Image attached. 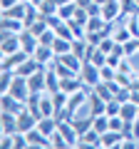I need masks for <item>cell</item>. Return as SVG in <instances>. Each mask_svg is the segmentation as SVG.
Instances as JSON below:
<instances>
[{
    "label": "cell",
    "instance_id": "cell-1",
    "mask_svg": "<svg viewBox=\"0 0 139 149\" xmlns=\"http://www.w3.org/2000/svg\"><path fill=\"white\" fill-rule=\"evenodd\" d=\"M80 77H82V82H85L87 87H97L102 82V74H99V67H97L95 62H90V60H85L82 62V70H80Z\"/></svg>",
    "mask_w": 139,
    "mask_h": 149
},
{
    "label": "cell",
    "instance_id": "cell-2",
    "mask_svg": "<svg viewBox=\"0 0 139 149\" xmlns=\"http://www.w3.org/2000/svg\"><path fill=\"white\" fill-rule=\"evenodd\" d=\"M102 17H104V22L122 20V0H104L102 3Z\"/></svg>",
    "mask_w": 139,
    "mask_h": 149
},
{
    "label": "cell",
    "instance_id": "cell-3",
    "mask_svg": "<svg viewBox=\"0 0 139 149\" xmlns=\"http://www.w3.org/2000/svg\"><path fill=\"white\" fill-rule=\"evenodd\" d=\"M17 50H22V45H20V32H5V30H3L0 52H3V55H13V52H17Z\"/></svg>",
    "mask_w": 139,
    "mask_h": 149
},
{
    "label": "cell",
    "instance_id": "cell-4",
    "mask_svg": "<svg viewBox=\"0 0 139 149\" xmlns=\"http://www.w3.org/2000/svg\"><path fill=\"white\" fill-rule=\"evenodd\" d=\"M10 92L13 97H17L20 102H25L27 100V95H30V87H27V77H22V74H17L15 72V80H13V85H10Z\"/></svg>",
    "mask_w": 139,
    "mask_h": 149
},
{
    "label": "cell",
    "instance_id": "cell-5",
    "mask_svg": "<svg viewBox=\"0 0 139 149\" xmlns=\"http://www.w3.org/2000/svg\"><path fill=\"white\" fill-rule=\"evenodd\" d=\"M38 122H40V119L35 117V114H32V112L27 109V107H25L22 112H17V132H22V134H25V132H30V129H35V127H38Z\"/></svg>",
    "mask_w": 139,
    "mask_h": 149
},
{
    "label": "cell",
    "instance_id": "cell-6",
    "mask_svg": "<svg viewBox=\"0 0 139 149\" xmlns=\"http://www.w3.org/2000/svg\"><path fill=\"white\" fill-rule=\"evenodd\" d=\"M0 109L3 112H22L25 109V102H20L17 97H13L10 92H0Z\"/></svg>",
    "mask_w": 139,
    "mask_h": 149
},
{
    "label": "cell",
    "instance_id": "cell-7",
    "mask_svg": "<svg viewBox=\"0 0 139 149\" xmlns=\"http://www.w3.org/2000/svg\"><path fill=\"white\" fill-rule=\"evenodd\" d=\"M85 102H90V87H85V90H77V92H72V95H70V100H67V107H70L72 112H80Z\"/></svg>",
    "mask_w": 139,
    "mask_h": 149
},
{
    "label": "cell",
    "instance_id": "cell-8",
    "mask_svg": "<svg viewBox=\"0 0 139 149\" xmlns=\"http://www.w3.org/2000/svg\"><path fill=\"white\" fill-rule=\"evenodd\" d=\"M27 57H30V55H27L25 50H17V52H13V55H3V65H0V70H15L17 65H22Z\"/></svg>",
    "mask_w": 139,
    "mask_h": 149
},
{
    "label": "cell",
    "instance_id": "cell-9",
    "mask_svg": "<svg viewBox=\"0 0 139 149\" xmlns=\"http://www.w3.org/2000/svg\"><path fill=\"white\" fill-rule=\"evenodd\" d=\"M20 45H22V50H25L27 55H35L40 40H38V35H35L32 30H22V32H20Z\"/></svg>",
    "mask_w": 139,
    "mask_h": 149
},
{
    "label": "cell",
    "instance_id": "cell-10",
    "mask_svg": "<svg viewBox=\"0 0 139 149\" xmlns=\"http://www.w3.org/2000/svg\"><path fill=\"white\" fill-rule=\"evenodd\" d=\"M45 72L47 70H38V72H32L30 77H27V87H30V92H47V85H45Z\"/></svg>",
    "mask_w": 139,
    "mask_h": 149
},
{
    "label": "cell",
    "instance_id": "cell-11",
    "mask_svg": "<svg viewBox=\"0 0 139 149\" xmlns=\"http://www.w3.org/2000/svg\"><path fill=\"white\" fill-rule=\"evenodd\" d=\"M72 127L77 129V134H85V132H90V129L95 127V117H92V114H85V117H82L80 112H75V117H72Z\"/></svg>",
    "mask_w": 139,
    "mask_h": 149
},
{
    "label": "cell",
    "instance_id": "cell-12",
    "mask_svg": "<svg viewBox=\"0 0 139 149\" xmlns=\"http://www.w3.org/2000/svg\"><path fill=\"white\" fill-rule=\"evenodd\" d=\"M0 129H3V134H15L17 132V114L15 112H3L0 114Z\"/></svg>",
    "mask_w": 139,
    "mask_h": 149
},
{
    "label": "cell",
    "instance_id": "cell-13",
    "mask_svg": "<svg viewBox=\"0 0 139 149\" xmlns=\"http://www.w3.org/2000/svg\"><path fill=\"white\" fill-rule=\"evenodd\" d=\"M122 139H124L122 132H117V129H109V132L102 134L99 147H102V149H114V147H119V144H122Z\"/></svg>",
    "mask_w": 139,
    "mask_h": 149
},
{
    "label": "cell",
    "instance_id": "cell-14",
    "mask_svg": "<svg viewBox=\"0 0 139 149\" xmlns=\"http://www.w3.org/2000/svg\"><path fill=\"white\" fill-rule=\"evenodd\" d=\"M104 109H107V100H102L95 90H90V114L99 117V114H104Z\"/></svg>",
    "mask_w": 139,
    "mask_h": 149
},
{
    "label": "cell",
    "instance_id": "cell-15",
    "mask_svg": "<svg viewBox=\"0 0 139 149\" xmlns=\"http://www.w3.org/2000/svg\"><path fill=\"white\" fill-rule=\"evenodd\" d=\"M42 67H45V65H40L38 60L30 55V57H27L22 65H17V67H15V72H17V74H22V77H30L32 72H38V70H42Z\"/></svg>",
    "mask_w": 139,
    "mask_h": 149
},
{
    "label": "cell",
    "instance_id": "cell-16",
    "mask_svg": "<svg viewBox=\"0 0 139 149\" xmlns=\"http://www.w3.org/2000/svg\"><path fill=\"white\" fill-rule=\"evenodd\" d=\"M0 30H5V32H22L25 30V22L20 20V17H0Z\"/></svg>",
    "mask_w": 139,
    "mask_h": 149
},
{
    "label": "cell",
    "instance_id": "cell-17",
    "mask_svg": "<svg viewBox=\"0 0 139 149\" xmlns=\"http://www.w3.org/2000/svg\"><path fill=\"white\" fill-rule=\"evenodd\" d=\"M119 117H122L124 122H134V119L139 117V104H134L132 100L122 102V109H119Z\"/></svg>",
    "mask_w": 139,
    "mask_h": 149
},
{
    "label": "cell",
    "instance_id": "cell-18",
    "mask_svg": "<svg viewBox=\"0 0 139 149\" xmlns=\"http://www.w3.org/2000/svg\"><path fill=\"white\" fill-rule=\"evenodd\" d=\"M99 142H102V134L97 132L95 127H92L90 132L80 134V147H97V149H99Z\"/></svg>",
    "mask_w": 139,
    "mask_h": 149
},
{
    "label": "cell",
    "instance_id": "cell-19",
    "mask_svg": "<svg viewBox=\"0 0 139 149\" xmlns=\"http://www.w3.org/2000/svg\"><path fill=\"white\" fill-rule=\"evenodd\" d=\"M32 57L38 60L40 65H47V62H52V60H55V50L50 47V45H38V50H35Z\"/></svg>",
    "mask_w": 139,
    "mask_h": 149
},
{
    "label": "cell",
    "instance_id": "cell-20",
    "mask_svg": "<svg viewBox=\"0 0 139 149\" xmlns=\"http://www.w3.org/2000/svg\"><path fill=\"white\" fill-rule=\"evenodd\" d=\"M60 82H62V77H60L57 72H55V67L45 72V85H47V95H52V92H60Z\"/></svg>",
    "mask_w": 139,
    "mask_h": 149
},
{
    "label": "cell",
    "instance_id": "cell-21",
    "mask_svg": "<svg viewBox=\"0 0 139 149\" xmlns=\"http://www.w3.org/2000/svg\"><path fill=\"white\" fill-rule=\"evenodd\" d=\"M55 60H60L62 65H67V67H70V70H75V72H80V70H82V60L77 57L75 52H65V55H57Z\"/></svg>",
    "mask_w": 139,
    "mask_h": 149
},
{
    "label": "cell",
    "instance_id": "cell-22",
    "mask_svg": "<svg viewBox=\"0 0 139 149\" xmlns=\"http://www.w3.org/2000/svg\"><path fill=\"white\" fill-rule=\"evenodd\" d=\"M38 129L42 134H47V137H52V134L57 132V119H55V117H42L38 122Z\"/></svg>",
    "mask_w": 139,
    "mask_h": 149
},
{
    "label": "cell",
    "instance_id": "cell-23",
    "mask_svg": "<svg viewBox=\"0 0 139 149\" xmlns=\"http://www.w3.org/2000/svg\"><path fill=\"white\" fill-rule=\"evenodd\" d=\"M52 50H55V57L57 55H65V52H72V40H65V37H55V42H52Z\"/></svg>",
    "mask_w": 139,
    "mask_h": 149
},
{
    "label": "cell",
    "instance_id": "cell-24",
    "mask_svg": "<svg viewBox=\"0 0 139 149\" xmlns=\"http://www.w3.org/2000/svg\"><path fill=\"white\" fill-rule=\"evenodd\" d=\"M25 13H27V3H22V0H20L17 5L3 10V15H5V17H20V20H22V17H25Z\"/></svg>",
    "mask_w": 139,
    "mask_h": 149
},
{
    "label": "cell",
    "instance_id": "cell-25",
    "mask_svg": "<svg viewBox=\"0 0 139 149\" xmlns=\"http://www.w3.org/2000/svg\"><path fill=\"white\" fill-rule=\"evenodd\" d=\"M77 3L75 0H72V3H65V5H60V10H57V15L62 17V20H72V17H75V13H77Z\"/></svg>",
    "mask_w": 139,
    "mask_h": 149
},
{
    "label": "cell",
    "instance_id": "cell-26",
    "mask_svg": "<svg viewBox=\"0 0 139 149\" xmlns=\"http://www.w3.org/2000/svg\"><path fill=\"white\" fill-rule=\"evenodd\" d=\"M13 80H15V70H3V72H0V92L10 90Z\"/></svg>",
    "mask_w": 139,
    "mask_h": 149
},
{
    "label": "cell",
    "instance_id": "cell-27",
    "mask_svg": "<svg viewBox=\"0 0 139 149\" xmlns=\"http://www.w3.org/2000/svg\"><path fill=\"white\" fill-rule=\"evenodd\" d=\"M139 15V3L137 0H122V17Z\"/></svg>",
    "mask_w": 139,
    "mask_h": 149
},
{
    "label": "cell",
    "instance_id": "cell-28",
    "mask_svg": "<svg viewBox=\"0 0 139 149\" xmlns=\"http://www.w3.org/2000/svg\"><path fill=\"white\" fill-rule=\"evenodd\" d=\"M112 37H114V40H117V42H122V45H124V42H127V40H132L134 35H132V30H129L127 25H122V27H119V30H114V35H112Z\"/></svg>",
    "mask_w": 139,
    "mask_h": 149
},
{
    "label": "cell",
    "instance_id": "cell-29",
    "mask_svg": "<svg viewBox=\"0 0 139 149\" xmlns=\"http://www.w3.org/2000/svg\"><path fill=\"white\" fill-rule=\"evenodd\" d=\"M99 74H102V82H112L114 77H117V67H112V65H102Z\"/></svg>",
    "mask_w": 139,
    "mask_h": 149
},
{
    "label": "cell",
    "instance_id": "cell-30",
    "mask_svg": "<svg viewBox=\"0 0 139 149\" xmlns=\"http://www.w3.org/2000/svg\"><path fill=\"white\" fill-rule=\"evenodd\" d=\"M95 129H97L99 134L109 132V117H107V114H99V117H95Z\"/></svg>",
    "mask_w": 139,
    "mask_h": 149
},
{
    "label": "cell",
    "instance_id": "cell-31",
    "mask_svg": "<svg viewBox=\"0 0 139 149\" xmlns=\"http://www.w3.org/2000/svg\"><path fill=\"white\" fill-rule=\"evenodd\" d=\"M114 45H117V40H114V37L109 35V37H104V40H102V42L97 45V47H99V50H102V52H104V55H109V52H112V50H114Z\"/></svg>",
    "mask_w": 139,
    "mask_h": 149
},
{
    "label": "cell",
    "instance_id": "cell-32",
    "mask_svg": "<svg viewBox=\"0 0 139 149\" xmlns=\"http://www.w3.org/2000/svg\"><path fill=\"white\" fill-rule=\"evenodd\" d=\"M119 109H122V102H119V100H109L104 114H107V117H114V114H119Z\"/></svg>",
    "mask_w": 139,
    "mask_h": 149
},
{
    "label": "cell",
    "instance_id": "cell-33",
    "mask_svg": "<svg viewBox=\"0 0 139 149\" xmlns=\"http://www.w3.org/2000/svg\"><path fill=\"white\" fill-rule=\"evenodd\" d=\"M127 27L132 30L134 37H139V15H129L127 17Z\"/></svg>",
    "mask_w": 139,
    "mask_h": 149
},
{
    "label": "cell",
    "instance_id": "cell-34",
    "mask_svg": "<svg viewBox=\"0 0 139 149\" xmlns=\"http://www.w3.org/2000/svg\"><path fill=\"white\" fill-rule=\"evenodd\" d=\"M50 139H52V147H57V149H65V147H70V144H67V139H65L60 132H55Z\"/></svg>",
    "mask_w": 139,
    "mask_h": 149
},
{
    "label": "cell",
    "instance_id": "cell-35",
    "mask_svg": "<svg viewBox=\"0 0 139 149\" xmlns=\"http://www.w3.org/2000/svg\"><path fill=\"white\" fill-rule=\"evenodd\" d=\"M122 127H124V119L119 117V114L109 117V129H117V132H122Z\"/></svg>",
    "mask_w": 139,
    "mask_h": 149
},
{
    "label": "cell",
    "instance_id": "cell-36",
    "mask_svg": "<svg viewBox=\"0 0 139 149\" xmlns=\"http://www.w3.org/2000/svg\"><path fill=\"white\" fill-rule=\"evenodd\" d=\"M117 70H119V72H127V74H137V72H134V67L129 65V60H127V57L119 62V67H117Z\"/></svg>",
    "mask_w": 139,
    "mask_h": 149
},
{
    "label": "cell",
    "instance_id": "cell-37",
    "mask_svg": "<svg viewBox=\"0 0 139 149\" xmlns=\"http://www.w3.org/2000/svg\"><path fill=\"white\" fill-rule=\"evenodd\" d=\"M124 57H119V55H114V52H109L107 55V65H112V67H119V62H122Z\"/></svg>",
    "mask_w": 139,
    "mask_h": 149
},
{
    "label": "cell",
    "instance_id": "cell-38",
    "mask_svg": "<svg viewBox=\"0 0 139 149\" xmlns=\"http://www.w3.org/2000/svg\"><path fill=\"white\" fill-rule=\"evenodd\" d=\"M20 0H0V10H8V8H13V5H17Z\"/></svg>",
    "mask_w": 139,
    "mask_h": 149
},
{
    "label": "cell",
    "instance_id": "cell-39",
    "mask_svg": "<svg viewBox=\"0 0 139 149\" xmlns=\"http://www.w3.org/2000/svg\"><path fill=\"white\" fill-rule=\"evenodd\" d=\"M129 100H132L134 104H139V87H132V90H129Z\"/></svg>",
    "mask_w": 139,
    "mask_h": 149
},
{
    "label": "cell",
    "instance_id": "cell-40",
    "mask_svg": "<svg viewBox=\"0 0 139 149\" xmlns=\"http://www.w3.org/2000/svg\"><path fill=\"white\" fill-rule=\"evenodd\" d=\"M75 3H77L80 8H85V10H87V8H90L92 3H95V0H75Z\"/></svg>",
    "mask_w": 139,
    "mask_h": 149
},
{
    "label": "cell",
    "instance_id": "cell-41",
    "mask_svg": "<svg viewBox=\"0 0 139 149\" xmlns=\"http://www.w3.org/2000/svg\"><path fill=\"white\" fill-rule=\"evenodd\" d=\"M22 3H32V0H22Z\"/></svg>",
    "mask_w": 139,
    "mask_h": 149
}]
</instances>
